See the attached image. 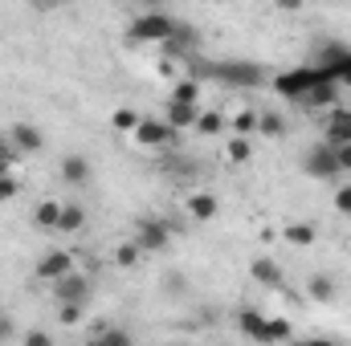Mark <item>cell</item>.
Wrapping results in <instances>:
<instances>
[{
	"mask_svg": "<svg viewBox=\"0 0 351 346\" xmlns=\"http://www.w3.org/2000/svg\"><path fill=\"white\" fill-rule=\"evenodd\" d=\"M135 241H139L143 253H164V249L172 245V228H168L160 216H139V224H135Z\"/></svg>",
	"mask_w": 351,
	"mask_h": 346,
	"instance_id": "obj_7",
	"label": "cell"
},
{
	"mask_svg": "<svg viewBox=\"0 0 351 346\" xmlns=\"http://www.w3.org/2000/svg\"><path fill=\"white\" fill-rule=\"evenodd\" d=\"M139 118H143V114H139V110H131V106L110 110V127H114V131H123V135H131V131L139 127Z\"/></svg>",
	"mask_w": 351,
	"mask_h": 346,
	"instance_id": "obj_25",
	"label": "cell"
},
{
	"mask_svg": "<svg viewBox=\"0 0 351 346\" xmlns=\"http://www.w3.org/2000/svg\"><path fill=\"white\" fill-rule=\"evenodd\" d=\"M335 151H339V168H343V172H351V143L335 147Z\"/></svg>",
	"mask_w": 351,
	"mask_h": 346,
	"instance_id": "obj_38",
	"label": "cell"
},
{
	"mask_svg": "<svg viewBox=\"0 0 351 346\" xmlns=\"http://www.w3.org/2000/svg\"><path fill=\"white\" fill-rule=\"evenodd\" d=\"M176 29V16H168L164 8H143V16L131 21V41H143V45H164Z\"/></svg>",
	"mask_w": 351,
	"mask_h": 346,
	"instance_id": "obj_4",
	"label": "cell"
},
{
	"mask_svg": "<svg viewBox=\"0 0 351 346\" xmlns=\"http://www.w3.org/2000/svg\"><path fill=\"white\" fill-rule=\"evenodd\" d=\"M94 343H106V346H131V334H127V330H114V326H106V330H98V334H94Z\"/></svg>",
	"mask_w": 351,
	"mask_h": 346,
	"instance_id": "obj_30",
	"label": "cell"
},
{
	"mask_svg": "<svg viewBox=\"0 0 351 346\" xmlns=\"http://www.w3.org/2000/svg\"><path fill=\"white\" fill-rule=\"evenodd\" d=\"M176 102H200V78H180L172 86Z\"/></svg>",
	"mask_w": 351,
	"mask_h": 346,
	"instance_id": "obj_28",
	"label": "cell"
},
{
	"mask_svg": "<svg viewBox=\"0 0 351 346\" xmlns=\"http://www.w3.org/2000/svg\"><path fill=\"white\" fill-rule=\"evenodd\" d=\"M58 306H62V310H58V318H62L66 326H74V322L82 318V302H58Z\"/></svg>",
	"mask_w": 351,
	"mask_h": 346,
	"instance_id": "obj_32",
	"label": "cell"
},
{
	"mask_svg": "<svg viewBox=\"0 0 351 346\" xmlns=\"http://www.w3.org/2000/svg\"><path fill=\"white\" fill-rule=\"evenodd\" d=\"M62 179H66L70 187H86L90 183V159L86 155H78V151L66 155V159H62Z\"/></svg>",
	"mask_w": 351,
	"mask_h": 346,
	"instance_id": "obj_18",
	"label": "cell"
},
{
	"mask_svg": "<svg viewBox=\"0 0 351 346\" xmlns=\"http://www.w3.org/2000/svg\"><path fill=\"white\" fill-rule=\"evenodd\" d=\"M12 155H16V151H12V143H8V147L0 143V175H8V172H12Z\"/></svg>",
	"mask_w": 351,
	"mask_h": 346,
	"instance_id": "obj_34",
	"label": "cell"
},
{
	"mask_svg": "<svg viewBox=\"0 0 351 346\" xmlns=\"http://www.w3.org/2000/svg\"><path fill=\"white\" fill-rule=\"evenodd\" d=\"M8 143H12V151L16 155H37V151H45V135L33 127V122H12V135H8Z\"/></svg>",
	"mask_w": 351,
	"mask_h": 346,
	"instance_id": "obj_9",
	"label": "cell"
},
{
	"mask_svg": "<svg viewBox=\"0 0 351 346\" xmlns=\"http://www.w3.org/2000/svg\"><path fill=\"white\" fill-rule=\"evenodd\" d=\"M274 8H278V12H302L306 0H274Z\"/></svg>",
	"mask_w": 351,
	"mask_h": 346,
	"instance_id": "obj_35",
	"label": "cell"
},
{
	"mask_svg": "<svg viewBox=\"0 0 351 346\" xmlns=\"http://www.w3.org/2000/svg\"><path fill=\"white\" fill-rule=\"evenodd\" d=\"M196 114H200L196 102H176V98H168V110H164L168 127H176V131H192V127H196Z\"/></svg>",
	"mask_w": 351,
	"mask_h": 346,
	"instance_id": "obj_17",
	"label": "cell"
},
{
	"mask_svg": "<svg viewBox=\"0 0 351 346\" xmlns=\"http://www.w3.org/2000/svg\"><path fill=\"white\" fill-rule=\"evenodd\" d=\"M12 338H16V330H12V322L0 314V343H12Z\"/></svg>",
	"mask_w": 351,
	"mask_h": 346,
	"instance_id": "obj_37",
	"label": "cell"
},
{
	"mask_svg": "<svg viewBox=\"0 0 351 346\" xmlns=\"http://www.w3.org/2000/svg\"><path fill=\"white\" fill-rule=\"evenodd\" d=\"M250 277L274 289V285H282V265H278L274 257H258L254 265H250Z\"/></svg>",
	"mask_w": 351,
	"mask_h": 346,
	"instance_id": "obj_19",
	"label": "cell"
},
{
	"mask_svg": "<svg viewBox=\"0 0 351 346\" xmlns=\"http://www.w3.org/2000/svg\"><path fill=\"white\" fill-rule=\"evenodd\" d=\"M58 216H62V204H58V200H41V204L33 208V224H37V228H58Z\"/></svg>",
	"mask_w": 351,
	"mask_h": 346,
	"instance_id": "obj_23",
	"label": "cell"
},
{
	"mask_svg": "<svg viewBox=\"0 0 351 346\" xmlns=\"http://www.w3.org/2000/svg\"><path fill=\"white\" fill-rule=\"evenodd\" d=\"M331 204H335L339 216H351V183H339V187H335V200H331Z\"/></svg>",
	"mask_w": 351,
	"mask_h": 346,
	"instance_id": "obj_31",
	"label": "cell"
},
{
	"mask_svg": "<svg viewBox=\"0 0 351 346\" xmlns=\"http://www.w3.org/2000/svg\"><path fill=\"white\" fill-rule=\"evenodd\" d=\"M196 78H208V82H221V86H233V90H258L265 86V70L258 62H196Z\"/></svg>",
	"mask_w": 351,
	"mask_h": 346,
	"instance_id": "obj_1",
	"label": "cell"
},
{
	"mask_svg": "<svg viewBox=\"0 0 351 346\" xmlns=\"http://www.w3.org/2000/svg\"><path fill=\"white\" fill-rule=\"evenodd\" d=\"M298 106H306V110H331V106H339V82H319V86H311L298 98Z\"/></svg>",
	"mask_w": 351,
	"mask_h": 346,
	"instance_id": "obj_14",
	"label": "cell"
},
{
	"mask_svg": "<svg viewBox=\"0 0 351 346\" xmlns=\"http://www.w3.org/2000/svg\"><path fill=\"white\" fill-rule=\"evenodd\" d=\"M139 4H143V8H160L164 0H139Z\"/></svg>",
	"mask_w": 351,
	"mask_h": 346,
	"instance_id": "obj_40",
	"label": "cell"
},
{
	"mask_svg": "<svg viewBox=\"0 0 351 346\" xmlns=\"http://www.w3.org/2000/svg\"><path fill=\"white\" fill-rule=\"evenodd\" d=\"M37 8H58V4H70V0H33Z\"/></svg>",
	"mask_w": 351,
	"mask_h": 346,
	"instance_id": "obj_39",
	"label": "cell"
},
{
	"mask_svg": "<svg viewBox=\"0 0 351 346\" xmlns=\"http://www.w3.org/2000/svg\"><path fill=\"white\" fill-rule=\"evenodd\" d=\"M225 127H229V118H225L221 110H200V114H196V127H192V131H196V135H221Z\"/></svg>",
	"mask_w": 351,
	"mask_h": 346,
	"instance_id": "obj_21",
	"label": "cell"
},
{
	"mask_svg": "<svg viewBox=\"0 0 351 346\" xmlns=\"http://www.w3.org/2000/svg\"><path fill=\"white\" fill-rule=\"evenodd\" d=\"M21 343H29V346H49V334H41V330H29V334H21Z\"/></svg>",
	"mask_w": 351,
	"mask_h": 346,
	"instance_id": "obj_36",
	"label": "cell"
},
{
	"mask_svg": "<svg viewBox=\"0 0 351 346\" xmlns=\"http://www.w3.org/2000/svg\"><path fill=\"white\" fill-rule=\"evenodd\" d=\"M282 241H286L290 249H311V245L319 241V228H315L311 220H290V224L282 228Z\"/></svg>",
	"mask_w": 351,
	"mask_h": 346,
	"instance_id": "obj_16",
	"label": "cell"
},
{
	"mask_svg": "<svg viewBox=\"0 0 351 346\" xmlns=\"http://www.w3.org/2000/svg\"><path fill=\"white\" fill-rule=\"evenodd\" d=\"M258 131H262L265 139H282L286 135V122H282V114H258Z\"/></svg>",
	"mask_w": 351,
	"mask_h": 346,
	"instance_id": "obj_29",
	"label": "cell"
},
{
	"mask_svg": "<svg viewBox=\"0 0 351 346\" xmlns=\"http://www.w3.org/2000/svg\"><path fill=\"white\" fill-rule=\"evenodd\" d=\"M241 334L254 343H290L294 326L286 318H265L258 310H241Z\"/></svg>",
	"mask_w": 351,
	"mask_h": 346,
	"instance_id": "obj_3",
	"label": "cell"
},
{
	"mask_svg": "<svg viewBox=\"0 0 351 346\" xmlns=\"http://www.w3.org/2000/svg\"><path fill=\"white\" fill-rule=\"evenodd\" d=\"M196 45H200L196 29H192V25H184V21H176L172 37L164 41V53H168V57H180V62H188V57L196 53Z\"/></svg>",
	"mask_w": 351,
	"mask_h": 346,
	"instance_id": "obj_10",
	"label": "cell"
},
{
	"mask_svg": "<svg viewBox=\"0 0 351 346\" xmlns=\"http://www.w3.org/2000/svg\"><path fill=\"white\" fill-rule=\"evenodd\" d=\"M306 293H311V302L331 306V302L339 297V285H335L331 277H323V273H319V277H311V281H306Z\"/></svg>",
	"mask_w": 351,
	"mask_h": 346,
	"instance_id": "obj_20",
	"label": "cell"
},
{
	"mask_svg": "<svg viewBox=\"0 0 351 346\" xmlns=\"http://www.w3.org/2000/svg\"><path fill=\"white\" fill-rule=\"evenodd\" d=\"M16 191H21L16 175H12V172H8V175H0V204H4V200H16Z\"/></svg>",
	"mask_w": 351,
	"mask_h": 346,
	"instance_id": "obj_33",
	"label": "cell"
},
{
	"mask_svg": "<svg viewBox=\"0 0 351 346\" xmlns=\"http://www.w3.org/2000/svg\"><path fill=\"white\" fill-rule=\"evenodd\" d=\"M0 306H4V297H0Z\"/></svg>",
	"mask_w": 351,
	"mask_h": 346,
	"instance_id": "obj_41",
	"label": "cell"
},
{
	"mask_svg": "<svg viewBox=\"0 0 351 346\" xmlns=\"http://www.w3.org/2000/svg\"><path fill=\"white\" fill-rule=\"evenodd\" d=\"M143 261V249H139V241H123L119 249H114V265L119 269H135Z\"/></svg>",
	"mask_w": 351,
	"mask_h": 346,
	"instance_id": "obj_27",
	"label": "cell"
},
{
	"mask_svg": "<svg viewBox=\"0 0 351 346\" xmlns=\"http://www.w3.org/2000/svg\"><path fill=\"white\" fill-rule=\"evenodd\" d=\"M315 62H319V66H327V70H331V78H335L339 86H351V45H339V41H323Z\"/></svg>",
	"mask_w": 351,
	"mask_h": 346,
	"instance_id": "obj_6",
	"label": "cell"
},
{
	"mask_svg": "<svg viewBox=\"0 0 351 346\" xmlns=\"http://www.w3.org/2000/svg\"><path fill=\"white\" fill-rule=\"evenodd\" d=\"M323 143H331V147H343V143H351V110H348V106H331V110H327Z\"/></svg>",
	"mask_w": 351,
	"mask_h": 346,
	"instance_id": "obj_11",
	"label": "cell"
},
{
	"mask_svg": "<svg viewBox=\"0 0 351 346\" xmlns=\"http://www.w3.org/2000/svg\"><path fill=\"white\" fill-rule=\"evenodd\" d=\"M184 212H188L196 224H208V220L221 212V204H217V196H213V191H192V196L184 200Z\"/></svg>",
	"mask_w": 351,
	"mask_h": 346,
	"instance_id": "obj_15",
	"label": "cell"
},
{
	"mask_svg": "<svg viewBox=\"0 0 351 346\" xmlns=\"http://www.w3.org/2000/svg\"><path fill=\"white\" fill-rule=\"evenodd\" d=\"M319 82H335V78H331V70H327V66L311 62V66H298V70H286V74H278V78H274V94H282L286 102H298L306 90L319 86Z\"/></svg>",
	"mask_w": 351,
	"mask_h": 346,
	"instance_id": "obj_2",
	"label": "cell"
},
{
	"mask_svg": "<svg viewBox=\"0 0 351 346\" xmlns=\"http://www.w3.org/2000/svg\"><path fill=\"white\" fill-rule=\"evenodd\" d=\"M302 172L311 175V179H339V175H343V168H339V151H335L331 143L311 147V151L302 155Z\"/></svg>",
	"mask_w": 351,
	"mask_h": 346,
	"instance_id": "obj_5",
	"label": "cell"
},
{
	"mask_svg": "<svg viewBox=\"0 0 351 346\" xmlns=\"http://www.w3.org/2000/svg\"><path fill=\"white\" fill-rule=\"evenodd\" d=\"M176 135V127H168V118H139V127L131 131V139L143 147V151H152V147H168Z\"/></svg>",
	"mask_w": 351,
	"mask_h": 346,
	"instance_id": "obj_8",
	"label": "cell"
},
{
	"mask_svg": "<svg viewBox=\"0 0 351 346\" xmlns=\"http://www.w3.org/2000/svg\"><path fill=\"white\" fill-rule=\"evenodd\" d=\"M258 114H262V110H254V106L237 110V114L229 118V131H233V135H254V131H258Z\"/></svg>",
	"mask_w": 351,
	"mask_h": 346,
	"instance_id": "obj_24",
	"label": "cell"
},
{
	"mask_svg": "<svg viewBox=\"0 0 351 346\" xmlns=\"http://www.w3.org/2000/svg\"><path fill=\"white\" fill-rule=\"evenodd\" d=\"M86 224V212L78 208V204H62V216H58V228L62 232H78Z\"/></svg>",
	"mask_w": 351,
	"mask_h": 346,
	"instance_id": "obj_26",
	"label": "cell"
},
{
	"mask_svg": "<svg viewBox=\"0 0 351 346\" xmlns=\"http://www.w3.org/2000/svg\"><path fill=\"white\" fill-rule=\"evenodd\" d=\"M66 273H74V253L70 249H49L45 257L37 261V277L41 281H58Z\"/></svg>",
	"mask_w": 351,
	"mask_h": 346,
	"instance_id": "obj_13",
	"label": "cell"
},
{
	"mask_svg": "<svg viewBox=\"0 0 351 346\" xmlns=\"http://www.w3.org/2000/svg\"><path fill=\"white\" fill-rule=\"evenodd\" d=\"M53 297H58V302H82V306H86L90 277H86V273H78V269H74V273H66V277H58V281H53Z\"/></svg>",
	"mask_w": 351,
	"mask_h": 346,
	"instance_id": "obj_12",
	"label": "cell"
},
{
	"mask_svg": "<svg viewBox=\"0 0 351 346\" xmlns=\"http://www.w3.org/2000/svg\"><path fill=\"white\" fill-rule=\"evenodd\" d=\"M250 155H254L250 135H233V139L225 143V159H229V163H250Z\"/></svg>",
	"mask_w": 351,
	"mask_h": 346,
	"instance_id": "obj_22",
	"label": "cell"
}]
</instances>
